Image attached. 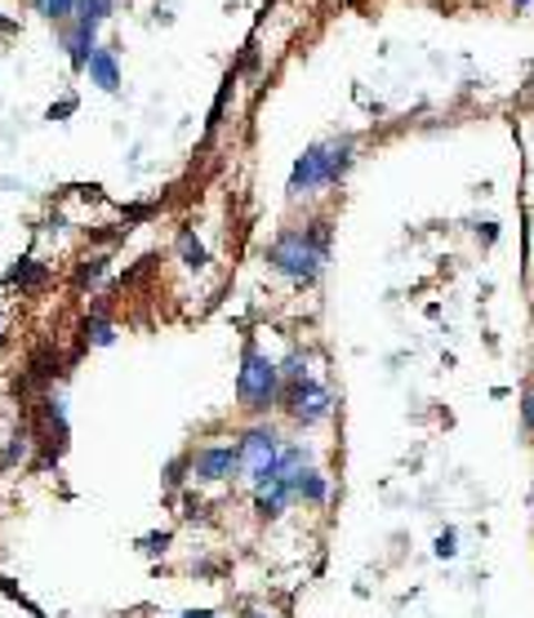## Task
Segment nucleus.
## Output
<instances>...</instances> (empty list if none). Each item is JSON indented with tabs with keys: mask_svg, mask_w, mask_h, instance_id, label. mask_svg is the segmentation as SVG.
Wrapping results in <instances>:
<instances>
[{
	"mask_svg": "<svg viewBox=\"0 0 534 618\" xmlns=\"http://www.w3.org/2000/svg\"><path fill=\"white\" fill-rule=\"evenodd\" d=\"M0 330H6V312H0Z\"/></svg>",
	"mask_w": 534,
	"mask_h": 618,
	"instance_id": "nucleus-25",
	"label": "nucleus"
},
{
	"mask_svg": "<svg viewBox=\"0 0 534 618\" xmlns=\"http://www.w3.org/2000/svg\"><path fill=\"white\" fill-rule=\"evenodd\" d=\"M281 450H286V441L277 436V428H267V423L249 428V432L236 441V454H240V476H245V485H249V490H254L267 472H273V463L281 459Z\"/></svg>",
	"mask_w": 534,
	"mask_h": 618,
	"instance_id": "nucleus-4",
	"label": "nucleus"
},
{
	"mask_svg": "<svg viewBox=\"0 0 534 618\" xmlns=\"http://www.w3.org/2000/svg\"><path fill=\"white\" fill-rule=\"evenodd\" d=\"M76 112V99H63L59 107H50V121H63V116H72Z\"/></svg>",
	"mask_w": 534,
	"mask_h": 618,
	"instance_id": "nucleus-18",
	"label": "nucleus"
},
{
	"mask_svg": "<svg viewBox=\"0 0 534 618\" xmlns=\"http://www.w3.org/2000/svg\"><path fill=\"white\" fill-rule=\"evenodd\" d=\"M41 276H45V271H41V267H37L32 258H23V262H19L14 271H10V280H14V285H37Z\"/></svg>",
	"mask_w": 534,
	"mask_h": 618,
	"instance_id": "nucleus-15",
	"label": "nucleus"
},
{
	"mask_svg": "<svg viewBox=\"0 0 534 618\" xmlns=\"http://www.w3.org/2000/svg\"><path fill=\"white\" fill-rule=\"evenodd\" d=\"M178 254H183V262L192 267V271H201L205 262H209V254H205V245L192 236V231H178Z\"/></svg>",
	"mask_w": 534,
	"mask_h": 618,
	"instance_id": "nucleus-11",
	"label": "nucleus"
},
{
	"mask_svg": "<svg viewBox=\"0 0 534 618\" xmlns=\"http://www.w3.org/2000/svg\"><path fill=\"white\" fill-rule=\"evenodd\" d=\"M277 370H281V388H290V383H304V379H312V374H308V357H304L299 348H295V352H290V357H286V361H281Z\"/></svg>",
	"mask_w": 534,
	"mask_h": 618,
	"instance_id": "nucleus-12",
	"label": "nucleus"
},
{
	"mask_svg": "<svg viewBox=\"0 0 534 618\" xmlns=\"http://www.w3.org/2000/svg\"><path fill=\"white\" fill-rule=\"evenodd\" d=\"M357 161V143L343 134V138H326V143H312L299 161H295V174H290V196H308V192H321V187H335Z\"/></svg>",
	"mask_w": 534,
	"mask_h": 618,
	"instance_id": "nucleus-2",
	"label": "nucleus"
},
{
	"mask_svg": "<svg viewBox=\"0 0 534 618\" xmlns=\"http://www.w3.org/2000/svg\"><path fill=\"white\" fill-rule=\"evenodd\" d=\"M281 405H286V414L299 423V428H317V423H326L330 419V388L326 383H317V379H304V383H290V388H281Z\"/></svg>",
	"mask_w": 534,
	"mask_h": 618,
	"instance_id": "nucleus-5",
	"label": "nucleus"
},
{
	"mask_svg": "<svg viewBox=\"0 0 534 618\" xmlns=\"http://www.w3.org/2000/svg\"><path fill=\"white\" fill-rule=\"evenodd\" d=\"M326 254H330V227H326L321 218L308 223V227H290V231H281L273 245L263 249L267 267H273L277 276H286V280H299V285L317 280Z\"/></svg>",
	"mask_w": 534,
	"mask_h": 618,
	"instance_id": "nucleus-1",
	"label": "nucleus"
},
{
	"mask_svg": "<svg viewBox=\"0 0 534 618\" xmlns=\"http://www.w3.org/2000/svg\"><path fill=\"white\" fill-rule=\"evenodd\" d=\"M512 6H516V10H530V0H512Z\"/></svg>",
	"mask_w": 534,
	"mask_h": 618,
	"instance_id": "nucleus-23",
	"label": "nucleus"
},
{
	"mask_svg": "<svg viewBox=\"0 0 534 618\" xmlns=\"http://www.w3.org/2000/svg\"><path fill=\"white\" fill-rule=\"evenodd\" d=\"M103 271H107V258H90V267H81V271H76V285H94Z\"/></svg>",
	"mask_w": 534,
	"mask_h": 618,
	"instance_id": "nucleus-16",
	"label": "nucleus"
},
{
	"mask_svg": "<svg viewBox=\"0 0 534 618\" xmlns=\"http://www.w3.org/2000/svg\"><path fill=\"white\" fill-rule=\"evenodd\" d=\"M90 85H99L103 94H116L121 90V68H116V59H112V50H94V59H90Z\"/></svg>",
	"mask_w": 534,
	"mask_h": 618,
	"instance_id": "nucleus-8",
	"label": "nucleus"
},
{
	"mask_svg": "<svg viewBox=\"0 0 534 618\" xmlns=\"http://www.w3.org/2000/svg\"><path fill=\"white\" fill-rule=\"evenodd\" d=\"M236 401L249 410V414H267L277 401H281V370L277 361H267L258 352V343L249 339L245 352H240V370H236Z\"/></svg>",
	"mask_w": 534,
	"mask_h": 618,
	"instance_id": "nucleus-3",
	"label": "nucleus"
},
{
	"mask_svg": "<svg viewBox=\"0 0 534 618\" xmlns=\"http://www.w3.org/2000/svg\"><path fill=\"white\" fill-rule=\"evenodd\" d=\"M295 498H304V503H312V507H321L326 498H330V481L308 463V467H299L295 472Z\"/></svg>",
	"mask_w": 534,
	"mask_h": 618,
	"instance_id": "nucleus-9",
	"label": "nucleus"
},
{
	"mask_svg": "<svg viewBox=\"0 0 534 618\" xmlns=\"http://www.w3.org/2000/svg\"><path fill=\"white\" fill-rule=\"evenodd\" d=\"M63 50H68L72 68L85 72L90 59H94V50H99V23H90V19H72V23L63 28Z\"/></svg>",
	"mask_w": 534,
	"mask_h": 618,
	"instance_id": "nucleus-7",
	"label": "nucleus"
},
{
	"mask_svg": "<svg viewBox=\"0 0 534 618\" xmlns=\"http://www.w3.org/2000/svg\"><path fill=\"white\" fill-rule=\"evenodd\" d=\"M85 334H90V343H94V348L116 343V326H112L107 317H90V321H85Z\"/></svg>",
	"mask_w": 534,
	"mask_h": 618,
	"instance_id": "nucleus-14",
	"label": "nucleus"
},
{
	"mask_svg": "<svg viewBox=\"0 0 534 618\" xmlns=\"http://www.w3.org/2000/svg\"><path fill=\"white\" fill-rule=\"evenodd\" d=\"M232 476H240V454H236V445H205V450L192 454V481H196V485H223V481H232Z\"/></svg>",
	"mask_w": 534,
	"mask_h": 618,
	"instance_id": "nucleus-6",
	"label": "nucleus"
},
{
	"mask_svg": "<svg viewBox=\"0 0 534 618\" xmlns=\"http://www.w3.org/2000/svg\"><path fill=\"white\" fill-rule=\"evenodd\" d=\"M116 14V0H76V19H90V23H103Z\"/></svg>",
	"mask_w": 534,
	"mask_h": 618,
	"instance_id": "nucleus-13",
	"label": "nucleus"
},
{
	"mask_svg": "<svg viewBox=\"0 0 534 618\" xmlns=\"http://www.w3.org/2000/svg\"><path fill=\"white\" fill-rule=\"evenodd\" d=\"M525 423H530V428H534V396H530V401H525Z\"/></svg>",
	"mask_w": 534,
	"mask_h": 618,
	"instance_id": "nucleus-22",
	"label": "nucleus"
},
{
	"mask_svg": "<svg viewBox=\"0 0 534 618\" xmlns=\"http://www.w3.org/2000/svg\"><path fill=\"white\" fill-rule=\"evenodd\" d=\"M32 6H37V14H45L50 23H72L76 19V0H32Z\"/></svg>",
	"mask_w": 534,
	"mask_h": 618,
	"instance_id": "nucleus-10",
	"label": "nucleus"
},
{
	"mask_svg": "<svg viewBox=\"0 0 534 618\" xmlns=\"http://www.w3.org/2000/svg\"><path fill=\"white\" fill-rule=\"evenodd\" d=\"M178 618H218L214 609H187V614H178Z\"/></svg>",
	"mask_w": 534,
	"mask_h": 618,
	"instance_id": "nucleus-21",
	"label": "nucleus"
},
{
	"mask_svg": "<svg viewBox=\"0 0 534 618\" xmlns=\"http://www.w3.org/2000/svg\"><path fill=\"white\" fill-rule=\"evenodd\" d=\"M245 618H273V614H245Z\"/></svg>",
	"mask_w": 534,
	"mask_h": 618,
	"instance_id": "nucleus-24",
	"label": "nucleus"
},
{
	"mask_svg": "<svg viewBox=\"0 0 534 618\" xmlns=\"http://www.w3.org/2000/svg\"><path fill=\"white\" fill-rule=\"evenodd\" d=\"M165 481H170V485H178V481H183V459H178V463H170V476H165Z\"/></svg>",
	"mask_w": 534,
	"mask_h": 618,
	"instance_id": "nucleus-20",
	"label": "nucleus"
},
{
	"mask_svg": "<svg viewBox=\"0 0 534 618\" xmlns=\"http://www.w3.org/2000/svg\"><path fill=\"white\" fill-rule=\"evenodd\" d=\"M459 547H454V529H445L441 538H437V556H454Z\"/></svg>",
	"mask_w": 534,
	"mask_h": 618,
	"instance_id": "nucleus-17",
	"label": "nucleus"
},
{
	"mask_svg": "<svg viewBox=\"0 0 534 618\" xmlns=\"http://www.w3.org/2000/svg\"><path fill=\"white\" fill-rule=\"evenodd\" d=\"M165 543H170V534H152V538H143V552H165Z\"/></svg>",
	"mask_w": 534,
	"mask_h": 618,
	"instance_id": "nucleus-19",
	"label": "nucleus"
}]
</instances>
